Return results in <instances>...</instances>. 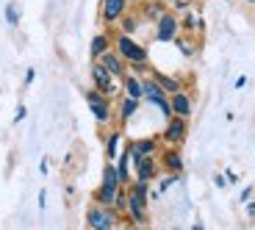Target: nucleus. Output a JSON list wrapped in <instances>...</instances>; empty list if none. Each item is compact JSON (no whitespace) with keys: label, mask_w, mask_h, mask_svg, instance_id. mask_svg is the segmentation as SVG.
<instances>
[{"label":"nucleus","mask_w":255,"mask_h":230,"mask_svg":"<svg viewBox=\"0 0 255 230\" xmlns=\"http://www.w3.org/2000/svg\"><path fill=\"white\" fill-rule=\"evenodd\" d=\"M125 89H128V97H133V100H139V97H144V89H141V81L133 75L125 78Z\"/></svg>","instance_id":"ddd939ff"},{"label":"nucleus","mask_w":255,"mask_h":230,"mask_svg":"<svg viewBox=\"0 0 255 230\" xmlns=\"http://www.w3.org/2000/svg\"><path fill=\"white\" fill-rule=\"evenodd\" d=\"M109 95H103V92H86V103H89L92 114L97 116V122H106L109 119Z\"/></svg>","instance_id":"6e6552de"},{"label":"nucleus","mask_w":255,"mask_h":230,"mask_svg":"<svg viewBox=\"0 0 255 230\" xmlns=\"http://www.w3.org/2000/svg\"><path fill=\"white\" fill-rule=\"evenodd\" d=\"M19 119H25V106H19V109H17V122Z\"/></svg>","instance_id":"393cba45"},{"label":"nucleus","mask_w":255,"mask_h":230,"mask_svg":"<svg viewBox=\"0 0 255 230\" xmlns=\"http://www.w3.org/2000/svg\"><path fill=\"white\" fill-rule=\"evenodd\" d=\"M128 11V0H103L100 3V19L106 25H114L117 19H122Z\"/></svg>","instance_id":"20e7f679"},{"label":"nucleus","mask_w":255,"mask_h":230,"mask_svg":"<svg viewBox=\"0 0 255 230\" xmlns=\"http://www.w3.org/2000/svg\"><path fill=\"white\" fill-rule=\"evenodd\" d=\"M136 28H139V17H133V14H125V17H122V33H128V36H130Z\"/></svg>","instance_id":"a211bd4d"},{"label":"nucleus","mask_w":255,"mask_h":230,"mask_svg":"<svg viewBox=\"0 0 255 230\" xmlns=\"http://www.w3.org/2000/svg\"><path fill=\"white\" fill-rule=\"evenodd\" d=\"M100 64L106 67V70L111 72V75H122V72H125V58L120 56V53H103L100 56Z\"/></svg>","instance_id":"1a4fd4ad"},{"label":"nucleus","mask_w":255,"mask_h":230,"mask_svg":"<svg viewBox=\"0 0 255 230\" xmlns=\"http://www.w3.org/2000/svg\"><path fill=\"white\" fill-rule=\"evenodd\" d=\"M92 78H95V86H97V92H103V95H114V81H111V72L106 70V67L100 64V61H95L92 64Z\"/></svg>","instance_id":"0eeeda50"},{"label":"nucleus","mask_w":255,"mask_h":230,"mask_svg":"<svg viewBox=\"0 0 255 230\" xmlns=\"http://www.w3.org/2000/svg\"><path fill=\"white\" fill-rule=\"evenodd\" d=\"M180 25H183L186 31H200V28H203V19H200L197 14H186V17L180 19Z\"/></svg>","instance_id":"2eb2a0df"},{"label":"nucleus","mask_w":255,"mask_h":230,"mask_svg":"<svg viewBox=\"0 0 255 230\" xmlns=\"http://www.w3.org/2000/svg\"><path fill=\"white\" fill-rule=\"evenodd\" d=\"M120 230H122V228H120Z\"/></svg>","instance_id":"7c9ffc66"},{"label":"nucleus","mask_w":255,"mask_h":230,"mask_svg":"<svg viewBox=\"0 0 255 230\" xmlns=\"http://www.w3.org/2000/svg\"><path fill=\"white\" fill-rule=\"evenodd\" d=\"M194 230H203V228H200V225H194Z\"/></svg>","instance_id":"cd10ccee"},{"label":"nucleus","mask_w":255,"mask_h":230,"mask_svg":"<svg viewBox=\"0 0 255 230\" xmlns=\"http://www.w3.org/2000/svg\"><path fill=\"white\" fill-rule=\"evenodd\" d=\"M166 3H175V0H166Z\"/></svg>","instance_id":"c85d7f7f"},{"label":"nucleus","mask_w":255,"mask_h":230,"mask_svg":"<svg viewBox=\"0 0 255 230\" xmlns=\"http://www.w3.org/2000/svg\"><path fill=\"white\" fill-rule=\"evenodd\" d=\"M178 17H172V14H164L161 19H155V39L158 42H172L175 36H178Z\"/></svg>","instance_id":"423d86ee"},{"label":"nucleus","mask_w":255,"mask_h":230,"mask_svg":"<svg viewBox=\"0 0 255 230\" xmlns=\"http://www.w3.org/2000/svg\"><path fill=\"white\" fill-rule=\"evenodd\" d=\"M103 53H109V36H106V33H97V36L92 39V56L100 58Z\"/></svg>","instance_id":"4468645a"},{"label":"nucleus","mask_w":255,"mask_h":230,"mask_svg":"<svg viewBox=\"0 0 255 230\" xmlns=\"http://www.w3.org/2000/svg\"><path fill=\"white\" fill-rule=\"evenodd\" d=\"M144 194H147V183H136V189L130 192V197H128V208H130V214H133V219L136 222H144L147 219V214H144Z\"/></svg>","instance_id":"39448f33"},{"label":"nucleus","mask_w":255,"mask_h":230,"mask_svg":"<svg viewBox=\"0 0 255 230\" xmlns=\"http://www.w3.org/2000/svg\"><path fill=\"white\" fill-rule=\"evenodd\" d=\"M117 53H120L125 61H130V64H144L147 61V50L133 36H128V33H122V36L117 39Z\"/></svg>","instance_id":"f257e3e1"},{"label":"nucleus","mask_w":255,"mask_h":230,"mask_svg":"<svg viewBox=\"0 0 255 230\" xmlns=\"http://www.w3.org/2000/svg\"><path fill=\"white\" fill-rule=\"evenodd\" d=\"M155 81L161 83V89H164V92H178V89H180V83L175 81V78H166V75H155Z\"/></svg>","instance_id":"6ab92c4d"},{"label":"nucleus","mask_w":255,"mask_h":230,"mask_svg":"<svg viewBox=\"0 0 255 230\" xmlns=\"http://www.w3.org/2000/svg\"><path fill=\"white\" fill-rule=\"evenodd\" d=\"M144 14H147L150 19H161V17L166 14V8H164V0H161V3H150V6L144 8Z\"/></svg>","instance_id":"f3484780"},{"label":"nucleus","mask_w":255,"mask_h":230,"mask_svg":"<svg viewBox=\"0 0 255 230\" xmlns=\"http://www.w3.org/2000/svg\"><path fill=\"white\" fill-rule=\"evenodd\" d=\"M186 136V122L180 119V116H175L172 122H169V128H166V139L169 141H180Z\"/></svg>","instance_id":"9b49d317"},{"label":"nucleus","mask_w":255,"mask_h":230,"mask_svg":"<svg viewBox=\"0 0 255 230\" xmlns=\"http://www.w3.org/2000/svg\"><path fill=\"white\" fill-rule=\"evenodd\" d=\"M141 89H144V97L150 103L158 100V97H164V89H161V83L155 81V78H153V81H144V83H141Z\"/></svg>","instance_id":"f8f14e48"},{"label":"nucleus","mask_w":255,"mask_h":230,"mask_svg":"<svg viewBox=\"0 0 255 230\" xmlns=\"http://www.w3.org/2000/svg\"><path fill=\"white\" fill-rule=\"evenodd\" d=\"M117 194H120V175H117L114 166H106V172H103V186L100 192H97V203L100 205H114Z\"/></svg>","instance_id":"f03ea898"},{"label":"nucleus","mask_w":255,"mask_h":230,"mask_svg":"<svg viewBox=\"0 0 255 230\" xmlns=\"http://www.w3.org/2000/svg\"><path fill=\"white\" fill-rule=\"evenodd\" d=\"M128 3H141V0H128Z\"/></svg>","instance_id":"bb28decb"},{"label":"nucleus","mask_w":255,"mask_h":230,"mask_svg":"<svg viewBox=\"0 0 255 230\" xmlns=\"http://www.w3.org/2000/svg\"><path fill=\"white\" fill-rule=\"evenodd\" d=\"M166 166L175 169V172H180V169H183V161H180L178 153H166Z\"/></svg>","instance_id":"5701e85b"},{"label":"nucleus","mask_w":255,"mask_h":230,"mask_svg":"<svg viewBox=\"0 0 255 230\" xmlns=\"http://www.w3.org/2000/svg\"><path fill=\"white\" fill-rule=\"evenodd\" d=\"M155 150V141L153 139H144V141H136L133 144V153L136 155H150Z\"/></svg>","instance_id":"dca6fc26"},{"label":"nucleus","mask_w":255,"mask_h":230,"mask_svg":"<svg viewBox=\"0 0 255 230\" xmlns=\"http://www.w3.org/2000/svg\"><path fill=\"white\" fill-rule=\"evenodd\" d=\"M253 3H255V0H253Z\"/></svg>","instance_id":"c756f323"},{"label":"nucleus","mask_w":255,"mask_h":230,"mask_svg":"<svg viewBox=\"0 0 255 230\" xmlns=\"http://www.w3.org/2000/svg\"><path fill=\"white\" fill-rule=\"evenodd\" d=\"M250 214H255V205H250Z\"/></svg>","instance_id":"a878e982"},{"label":"nucleus","mask_w":255,"mask_h":230,"mask_svg":"<svg viewBox=\"0 0 255 230\" xmlns=\"http://www.w3.org/2000/svg\"><path fill=\"white\" fill-rule=\"evenodd\" d=\"M6 19H8V25H19V6L17 3H8L6 6Z\"/></svg>","instance_id":"412c9836"},{"label":"nucleus","mask_w":255,"mask_h":230,"mask_svg":"<svg viewBox=\"0 0 255 230\" xmlns=\"http://www.w3.org/2000/svg\"><path fill=\"white\" fill-rule=\"evenodd\" d=\"M117 144H120V133H114L109 139V158H117Z\"/></svg>","instance_id":"b1692460"},{"label":"nucleus","mask_w":255,"mask_h":230,"mask_svg":"<svg viewBox=\"0 0 255 230\" xmlns=\"http://www.w3.org/2000/svg\"><path fill=\"white\" fill-rule=\"evenodd\" d=\"M169 103H172V114L180 116V119H186V116L191 114V100L183 95V92H175V97Z\"/></svg>","instance_id":"9d476101"},{"label":"nucleus","mask_w":255,"mask_h":230,"mask_svg":"<svg viewBox=\"0 0 255 230\" xmlns=\"http://www.w3.org/2000/svg\"><path fill=\"white\" fill-rule=\"evenodd\" d=\"M128 164H130V150H128L125 155H120V169H117V175H120V183H122V180H128Z\"/></svg>","instance_id":"4be33fe9"},{"label":"nucleus","mask_w":255,"mask_h":230,"mask_svg":"<svg viewBox=\"0 0 255 230\" xmlns=\"http://www.w3.org/2000/svg\"><path fill=\"white\" fill-rule=\"evenodd\" d=\"M136 109H139V103H136L133 97H128V100L122 103V119H130V116L136 114Z\"/></svg>","instance_id":"aec40b11"},{"label":"nucleus","mask_w":255,"mask_h":230,"mask_svg":"<svg viewBox=\"0 0 255 230\" xmlns=\"http://www.w3.org/2000/svg\"><path fill=\"white\" fill-rule=\"evenodd\" d=\"M86 222H89L92 230H114L117 228V217L109 205H92L89 214H86Z\"/></svg>","instance_id":"7ed1b4c3"}]
</instances>
